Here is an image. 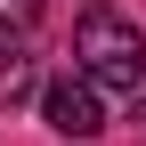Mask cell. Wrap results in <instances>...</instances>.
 <instances>
[{"label":"cell","mask_w":146,"mask_h":146,"mask_svg":"<svg viewBox=\"0 0 146 146\" xmlns=\"http://www.w3.org/2000/svg\"><path fill=\"white\" fill-rule=\"evenodd\" d=\"M33 16H41V0H0V33H25Z\"/></svg>","instance_id":"277c9868"},{"label":"cell","mask_w":146,"mask_h":146,"mask_svg":"<svg viewBox=\"0 0 146 146\" xmlns=\"http://www.w3.org/2000/svg\"><path fill=\"white\" fill-rule=\"evenodd\" d=\"M41 114H49L57 138H98V130H106V106H98V89H89L81 73H73V81H49Z\"/></svg>","instance_id":"7a4b0ae2"},{"label":"cell","mask_w":146,"mask_h":146,"mask_svg":"<svg viewBox=\"0 0 146 146\" xmlns=\"http://www.w3.org/2000/svg\"><path fill=\"white\" fill-rule=\"evenodd\" d=\"M73 57H81V81H89V89H122V98L146 89V33H138L122 8H81Z\"/></svg>","instance_id":"6da1fadb"},{"label":"cell","mask_w":146,"mask_h":146,"mask_svg":"<svg viewBox=\"0 0 146 146\" xmlns=\"http://www.w3.org/2000/svg\"><path fill=\"white\" fill-rule=\"evenodd\" d=\"M16 98H33V57L0 41V106H16Z\"/></svg>","instance_id":"3957f363"}]
</instances>
